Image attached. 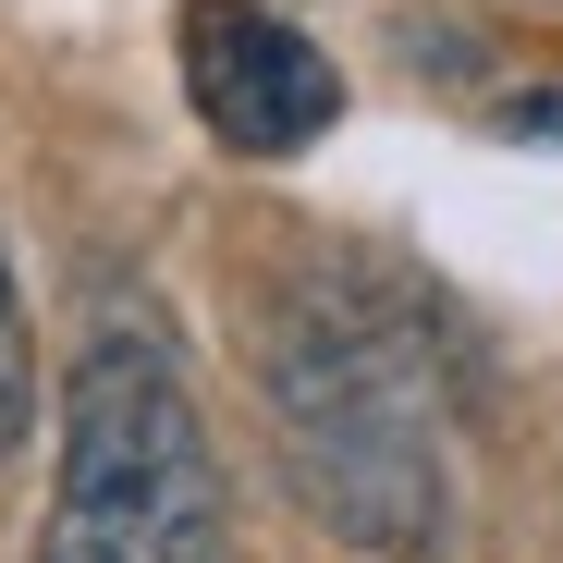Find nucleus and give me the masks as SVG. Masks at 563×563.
I'll list each match as a JSON object with an SVG mask.
<instances>
[{
    "label": "nucleus",
    "mask_w": 563,
    "mask_h": 563,
    "mask_svg": "<svg viewBox=\"0 0 563 563\" xmlns=\"http://www.w3.org/2000/svg\"><path fill=\"white\" fill-rule=\"evenodd\" d=\"M37 563H221V465L159 331H99L62 393V490Z\"/></svg>",
    "instance_id": "obj_2"
},
{
    "label": "nucleus",
    "mask_w": 563,
    "mask_h": 563,
    "mask_svg": "<svg viewBox=\"0 0 563 563\" xmlns=\"http://www.w3.org/2000/svg\"><path fill=\"white\" fill-rule=\"evenodd\" d=\"M269 417H282V465L331 539L355 551H441L453 539V465H441V393L393 319L319 307L269 367Z\"/></svg>",
    "instance_id": "obj_1"
},
{
    "label": "nucleus",
    "mask_w": 563,
    "mask_h": 563,
    "mask_svg": "<svg viewBox=\"0 0 563 563\" xmlns=\"http://www.w3.org/2000/svg\"><path fill=\"white\" fill-rule=\"evenodd\" d=\"M184 99L233 159H295L331 135L343 74L319 62V37H295L257 0H184Z\"/></svg>",
    "instance_id": "obj_3"
},
{
    "label": "nucleus",
    "mask_w": 563,
    "mask_h": 563,
    "mask_svg": "<svg viewBox=\"0 0 563 563\" xmlns=\"http://www.w3.org/2000/svg\"><path fill=\"white\" fill-rule=\"evenodd\" d=\"M37 417V355H25V307H13V269H0V453L25 441Z\"/></svg>",
    "instance_id": "obj_4"
}]
</instances>
